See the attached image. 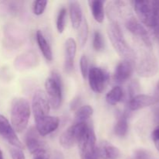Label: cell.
Masks as SVG:
<instances>
[{
	"label": "cell",
	"mask_w": 159,
	"mask_h": 159,
	"mask_svg": "<svg viewBox=\"0 0 159 159\" xmlns=\"http://www.w3.org/2000/svg\"><path fill=\"white\" fill-rule=\"evenodd\" d=\"M130 159H152V158H151V156L148 154V152H147L146 151H144V150H139V151H137V152L134 153V155Z\"/></svg>",
	"instance_id": "33"
},
{
	"label": "cell",
	"mask_w": 159,
	"mask_h": 159,
	"mask_svg": "<svg viewBox=\"0 0 159 159\" xmlns=\"http://www.w3.org/2000/svg\"><path fill=\"white\" fill-rule=\"evenodd\" d=\"M34 156V159H48L49 158V155H48L47 152V148L43 149L41 151H39L37 153L33 155Z\"/></svg>",
	"instance_id": "34"
},
{
	"label": "cell",
	"mask_w": 159,
	"mask_h": 159,
	"mask_svg": "<svg viewBox=\"0 0 159 159\" xmlns=\"http://www.w3.org/2000/svg\"><path fill=\"white\" fill-rule=\"evenodd\" d=\"M10 155L12 159H26L23 149L19 148L12 147L10 148Z\"/></svg>",
	"instance_id": "32"
},
{
	"label": "cell",
	"mask_w": 159,
	"mask_h": 159,
	"mask_svg": "<svg viewBox=\"0 0 159 159\" xmlns=\"http://www.w3.org/2000/svg\"><path fill=\"white\" fill-rule=\"evenodd\" d=\"M89 83L93 92L100 93L105 89L110 75L105 69L98 67H93L89 70Z\"/></svg>",
	"instance_id": "8"
},
{
	"label": "cell",
	"mask_w": 159,
	"mask_h": 159,
	"mask_svg": "<svg viewBox=\"0 0 159 159\" xmlns=\"http://www.w3.org/2000/svg\"><path fill=\"white\" fill-rule=\"evenodd\" d=\"M124 22H125L126 28L134 36L139 39L147 48H152V43L147 30L134 16H129Z\"/></svg>",
	"instance_id": "10"
},
{
	"label": "cell",
	"mask_w": 159,
	"mask_h": 159,
	"mask_svg": "<svg viewBox=\"0 0 159 159\" xmlns=\"http://www.w3.org/2000/svg\"><path fill=\"white\" fill-rule=\"evenodd\" d=\"M80 69L82 77L85 79L89 73L88 60H87V57L85 55H82L80 59Z\"/></svg>",
	"instance_id": "31"
},
{
	"label": "cell",
	"mask_w": 159,
	"mask_h": 159,
	"mask_svg": "<svg viewBox=\"0 0 159 159\" xmlns=\"http://www.w3.org/2000/svg\"><path fill=\"white\" fill-rule=\"evenodd\" d=\"M0 135L6 139L12 147L23 148V145L17 137L10 123L2 115H0Z\"/></svg>",
	"instance_id": "12"
},
{
	"label": "cell",
	"mask_w": 159,
	"mask_h": 159,
	"mask_svg": "<svg viewBox=\"0 0 159 159\" xmlns=\"http://www.w3.org/2000/svg\"><path fill=\"white\" fill-rule=\"evenodd\" d=\"M65 70L66 72H70L74 67V60L76 54L77 45L75 40L69 38L65 42Z\"/></svg>",
	"instance_id": "19"
},
{
	"label": "cell",
	"mask_w": 159,
	"mask_h": 159,
	"mask_svg": "<svg viewBox=\"0 0 159 159\" xmlns=\"http://www.w3.org/2000/svg\"><path fill=\"white\" fill-rule=\"evenodd\" d=\"M133 6L141 23L153 28L159 19V1H134Z\"/></svg>",
	"instance_id": "3"
},
{
	"label": "cell",
	"mask_w": 159,
	"mask_h": 159,
	"mask_svg": "<svg viewBox=\"0 0 159 159\" xmlns=\"http://www.w3.org/2000/svg\"><path fill=\"white\" fill-rule=\"evenodd\" d=\"M48 159H65V156L62 154V152H59V151H54L51 155H49V158Z\"/></svg>",
	"instance_id": "35"
},
{
	"label": "cell",
	"mask_w": 159,
	"mask_h": 159,
	"mask_svg": "<svg viewBox=\"0 0 159 159\" xmlns=\"http://www.w3.org/2000/svg\"><path fill=\"white\" fill-rule=\"evenodd\" d=\"M47 4H48V1H43V0L34 2V5H33L34 13L37 16H40L43 14L45 9H46Z\"/></svg>",
	"instance_id": "29"
},
{
	"label": "cell",
	"mask_w": 159,
	"mask_h": 159,
	"mask_svg": "<svg viewBox=\"0 0 159 159\" xmlns=\"http://www.w3.org/2000/svg\"><path fill=\"white\" fill-rule=\"evenodd\" d=\"M92 14L96 22L102 23L104 20V2L101 0H93L89 1Z\"/></svg>",
	"instance_id": "22"
},
{
	"label": "cell",
	"mask_w": 159,
	"mask_h": 159,
	"mask_svg": "<svg viewBox=\"0 0 159 159\" xmlns=\"http://www.w3.org/2000/svg\"><path fill=\"white\" fill-rule=\"evenodd\" d=\"M86 125L87 123H81V124L74 123V124L70 126L61 135L59 139L61 145L65 148L68 149L74 147L75 144H78Z\"/></svg>",
	"instance_id": "7"
},
{
	"label": "cell",
	"mask_w": 159,
	"mask_h": 159,
	"mask_svg": "<svg viewBox=\"0 0 159 159\" xmlns=\"http://www.w3.org/2000/svg\"><path fill=\"white\" fill-rule=\"evenodd\" d=\"M38 61L39 59L37 54L34 51H26L16 57L14 65L16 69H29V68L37 66Z\"/></svg>",
	"instance_id": "18"
},
{
	"label": "cell",
	"mask_w": 159,
	"mask_h": 159,
	"mask_svg": "<svg viewBox=\"0 0 159 159\" xmlns=\"http://www.w3.org/2000/svg\"><path fill=\"white\" fill-rule=\"evenodd\" d=\"M11 123L14 130L21 133L26 128L30 116L29 102L23 98H16L11 105Z\"/></svg>",
	"instance_id": "1"
},
{
	"label": "cell",
	"mask_w": 159,
	"mask_h": 159,
	"mask_svg": "<svg viewBox=\"0 0 159 159\" xmlns=\"http://www.w3.org/2000/svg\"><path fill=\"white\" fill-rule=\"evenodd\" d=\"M80 103H81L80 98L79 97L75 98L71 103V110H78V109L79 108V105H80Z\"/></svg>",
	"instance_id": "36"
},
{
	"label": "cell",
	"mask_w": 159,
	"mask_h": 159,
	"mask_svg": "<svg viewBox=\"0 0 159 159\" xmlns=\"http://www.w3.org/2000/svg\"><path fill=\"white\" fill-rule=\"evenodd\" d=\"M50 107L51 106L46 93L43 90L36 91L32 100V110L35 120L48 116Z\"/></svg>",
	"instance_id": "9"
},
{
	"label": "cell",
	"mask_w": 159,
	"mask_h": 159,
	"mask_svg": "<svg viewBox=\"0 0 159 159\" xmlns=\"http://www.w3.org/2000/svg\"><path fill=\"white\" fill-rule=\"evenodd\" d=\"M25 143H26L28 150L32 155L37 153L39 151L46 149V145L40 140V134L34 127L29 129L26 133V136H25Z\"/></svg>",
	"instance_id": "15"
},
{
	"label": "cell",
	"mask_w": 159,
	"mask_h": 159,
	"mask_svg": "<svg viewBox=\"0 0 159 159\" xmlns=\"http://www.w3.org/2000/svg\"><path fill=\"white\" fill-rule=\"evenodd\" d=\"M89 35V25L87 23L86 19H83L81 24L80 27H79V42L80 43L81 47L85 46V43L87 41V38H88Z\"/></svg>",
	"instance_id": "26"
},
{
	"label": "cell",
	"mask_w": 159,
	"mask_h": 159,
	"mask_svg": "<svg viewBox=\"0 0 159 159\" xmlns=\"http://www.w3.org/2000/svg\"><path fill=\"white\" fill-rule=\"evenodd\" d=\"M157 89H158L159 90V82H158V85H157Z\"/></svg>",
	"instance_id": "40"
},
{
	"label": "cell",
	"mask_w": 159,
	"mask_h": 159,
	"mask_svg": "<svg viewBox=\"0 0 159 159\" xmlns=\"http://www.w3.org/2000/svg\"><path fill=\"white\" fill-rule=\"evenodd\" d=\"M107 11L110 20L114 23H119V20L123 19L125 21L127 17L130 16L126 2L123 1H112L108 2Z\"/></svg>",
	"instance_id": "11"
},
{
	"label": "cell",
	"mask_w": 159,
	"mask_h": 159,
	"mask_svg": "<svg viewBox=\"0 0 159 159\" xmlns=\"http://www.w3.org/2000/svg\"><path fill=\"white\" fill-rule=\"evenodd\" d=\"M36 38H37V43L40 48V50L41 51L43 57L48 61H51L53 59V54L52 51L50 44L48 43V40H46L45 37L43 36V33L40 30H37L36 34Z\"/></svg>",
	"instance_id": "21"
},
{
	"label": "cell",
	"mask_w": 159,
	"mask_h": 159,
	"mask_svg": "<svg viewBox=\"0 0 159 159\" xmlns=\"http://www.w3.org/2000/svg\"><path fill=\"white\" fill-rule=\"evenodd\" d=\"M45 89L50 106L53 109H58L62 100V82L59 73L53 71L51 75L45 82Z\"/></svg>",
	"instance_id": "5"
},
{
	"label": "cell",
	"mask_w": 159,
	"mask_h": 159,
	"mask_svg": "<svg viewBox=\"0 0 159 159\" xmlns=\"http://www.w3.org/2000/svg\"><path fill=\"white\" fill-rule=\"evenodd\" d=\"M154 118H155V122L156 124L159 126V107H157L155 110V113H154Z\"/></svg>",
	"instance_id": "37"
},
{
	"label": "cell",
	"mask_w": 159,
	"mask_h": 159,
	"mask_svg": "<svg viewBox=\"0 0 159 159\" xmlns=\"http://www.w3.org/2000/svg\"><path fill=\"white\" fill-rule=\"evenodd\" d=\"M128 131V121H127V116L126 113H122L118 117L117 121L114 126V133L118 137L126 136Z\"/></svg>",
	"instance_id": "23"
},
{
	"label": "cell",
	"mask_w": 159,
	"mask_h": 159,
	"mask_svg": "<svg viewBox=\"0 0 159 159\" xmlns=\"http://www.w3.org/2000/svg\"><path fill=\"white\" fill-rule=\"evenodd\" d=\"M36 130L40 137H44L57 130L60 120L57 116H46L35 120Z\"/></svg>",
	"instance_id": "13"
},
{
	"label": "cell",
	"mask_w": 159,
	"mask_h": 159,
	"mask_svg": "<svg viewBox=\"0 0 159 159\" xmlns=\"http://www.w3.org/2000/svg\"><path fill=\"white\" fill-rule=\"evenodd\" d=\"M96 152L100 159H119L120 158V151L109 141H101L96 145Z\"/></svg>",
	"instance_id": "14"
},
{
	"label": "cell",
	"mask_w": 159,
	"mask_h": 159,
	"mask_svg": "<svg viewBox=\"0 0 159 159\" xmlns=\"http://www.w3.org/2000/svg\"><path fill=\"white\" fill-rule=\"evenodd\" d=\"M154 143H155V148H157V150L159 152V138L158 139H156V140H153Z\"/></svg>",
	"instance_id": "38"
},
{
	"label": "cell",
	"mask_w": 159,
	"mask_h": 159,
	"mask_svg": "<svg viewBox=\"0 0 159 159\" xmlns=\"http://www.w3.org/2000/svg\"><path fill=\"white\" fill-rule=\"evenodd\" d=\"M70 18H71V25L75 30H78L80 27L82 22L83 20L82 17V10L80 4L77 1H71L69 2Z\"/></svg>",
	"instance_id": "20"
},
{
	"label": "cell",
	"mask_w": 159,
	"mask_h": 159,
	"mask_svg": "<svg viewBox=\"0 0 159 159\" xmlns=\"http://www.w3.org/2000/svg\"><path fill=\"white\" fill-rule=\"evenodd\" d=\"M123 96H124V93H123L122 89L120 86H115L107 93L106 99L110 105L114 106L120 102Z\"/></svg>",
	"instance_id": "25"
},
{
	"label": "cell",
	"mask_w": 159,
	"mask_h": 159,
	"mask_svg": "<svg viewBox=\"0 0 159 159\" xmlns=\"http://www.w3.org/2000/svg\"><path fill=\"white\" fill-rule=\"evenodd\" d=\"M158 102V99L155 96H148L144 94H138L129 99L128 107L131 111L141 110L150 106L155 105Z\"/></svg>",
	"instance_id": "16"
},
{
	"label": "cell",
	"mask_w": 159,
	"mask_h": 159,
	"mask_svg": "<svg viewBox=\"0 0 159 159\" xmlns=\"http://www.w3.org/2000/svg\"><path fill=\"white\" fill-rule=\"evenodd\" d=\"M93 109L90 106H82L76 110L75 116V123L81 124V123H86L87 120L90 118L93 115Z\"/></svg>",
	"instance_id": "24"
},
{
	"label": "cell",
	"mask_w": 159,
	"mask_h": 159,
	"mask_svg": "<svg viewBox=\"0 0 159 159\" xmlns=\"http://www.w3.org/2000/svg\"><path fill=\"white\" fill-rule=\"evenodd\" d=\"M140 90V85L139 82H138L137 80H134L133 82H131L129 85V88H128V95H129V98L132 99L133 97H134L135 96L138 95V93H139Z\"/></svg>",
	"instance_id": "30"
},
{
	"label": "cell",
	"mask_w": 159,
	"mask_h": 159,
	"mask_svg": "<svg viewBox=\"0 0 159 159\" xmlns=\"http://www.w3.org/2000/svg\"><path fill=\"white\" fill-rule=\"evenodd\" d=\"M67 9L65 8H62L59 11L57 18V30L58 33L61 34L64 32L65 28V21H66Z\"/></svg>",
	"instance_id": "27"
},
{
	"label": "cell",
	"mask_w": 159,
	"mask_h": 159,
	"mask_svg": "<svg viewBox=\"0 0 159 159\" xmlns=\"http://www.w3.org/2000/svg\"><path fill=\"white\" fill-rule=\"evenodd\" d=\"M109 38L116 52L120 56L123 60L134 61L135 54L126 41L121 30L120 23L111 22L107 30Z\"/></svg>",
	"instance_id": "2"
},
{
	"label": "cell",
	"mask_w": 159,
	"mask_h": 159,
	"mask_svg": "<svg viewBox=\"0 0 159 159\" xmlns=\"http://www.w3.org/2000/svg\"><path fill=\"white\" fill-rule=\"evenodd\" d=\"M93 48L96 51H102L104 49V40L102 34L99 31H95L93 40Z\"/></svg>",
	"instance_id": "28"
},
{
	"label": "cell",
	"mask_w": 159,
	"mask_h": 159,
	"mask_svg": "<svg viewBox=\"0 0 159 159\" xmlns=\"http://www.w3.org/2000/svg\"><path fill=\"white\" fill-rule=\"evenodd\" d=\"M0 159H4V158H3L2 152V151H1V150H0Z\"/></svg>",
	"instance_id": "39"
},
{
	"label": "cell",
	"mask_w": 159,
	"mask_h": 159,
	"mask_svg": "<svg viewBox=\"0 0 159 159\" xmlns=\"http://www.w3.org/2000/svg\"><path fill=\"white\" fill-rule=\"evenodd\" d=\"M135 68L137 73L141 77H152L158 72V61L153 54L146 52L138 58Z\"/></svg>",
	"instance_id": "6"
},
{
	"label": "cell",
	"mask_w": 159,
	"mask_h": 159,
	"mask_svg": "<svg viewBox=\"0 0 159 159\" xmlns=\"http://www.w3.org/2000/svg\"><path fill=\"white\" fill-rule=\"evenodd\" d=\"M134 61L123 60L116 67L114 71V80L119 83H123L130 79L133 73Z\"/></svg>",
	"instance_id": "17"
},
{
	"label": "cell",
	"mask_w": 159,
	"mask_h": 159,
	"mask_svg": "<svg viewBox=\"0 0 159 159\" xmlns=\"http://www.w3.org/2000/svg\"><path fill=\"white\" fill-rule=\"evenodd\" d=\"M82 159H100L96 152V138L94 130L87 124L79 143H78Z\"/></svg>",
	"instance_id": "4"
}]
</instances>
